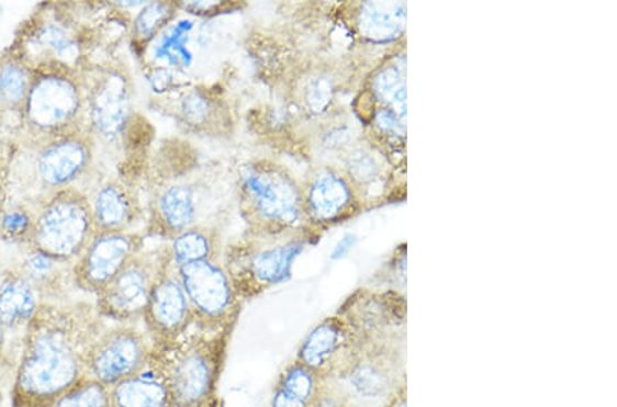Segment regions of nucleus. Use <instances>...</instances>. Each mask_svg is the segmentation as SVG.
I'll use <instances>...</instances> for the list:
<instances>
[{
    "mask_svg": "<svg viewBox=\"0 0 617 407\" xmlns=\"http://www.w3.org/2000/svg\"><path fill=\"white\" fill-rule=\"evenodd\" d=\"M362 344L360 335L344 317H328L302 340L295 360L322 381H333L351 364Z\"/></svg>",
    "mask_w": 617,
    "mask_h": 407,
    "instance_id": "10",
    "label": "nucleus"
},
{
    "mask_svg": "<svg viewBox=\"0 0 617 407\" xmlns=\"http://www.w3.org/2000/svg\"><path fill=\"white\" fill-rule=\"evenodd\" d=\"M3 404V393H2V388H0V406H2Z\"/></svg>",
    "mask_w": 617,
    "mask_h": 407,
    "instance_id": "36",
    "label": "nucleus"
},
{
    "mask_svg": "<svg viewBox=\"0 0 617 407\" xmlns=\"http://www.w3.org/2000/svg\"><path fill=\"white\" fill-rule=\"evenodd\" d=\"M158 216L172 238L194 227L197 201L194 191L186 184H173L162 191L157 203Z\"/></svg>",
    "mask_w": 617,
    "mask_h": 407,
    "instance_id": "21",
    "label": "nucleus"
},
{
    "mask_svg": "<svg viewBox=\"0 0 617 407\" xmlns=\"http://www.w3.org/2000/svg\"><path fill=\"white\" fill-rule=\"evenodd\" d=\"M239 190L242 212L258 236L293 234L304 218L301 186L278 163L261 159L246 165Z\"/></svg>",
    "mask_w": 617,
    "mask_h": 407,
    "instance_id": "3",
    "label": "nucleus"
},
{
    "mask_svg": "<svg viewBox=\"0 0 617 407\" xmlns=\"http://www.w3.org/2000/svg\"><path fill=\"white\" fill-rule=\"evenodd\" d=\"M312 407H350V405L333 382L322 381Z\"/></svg>",
    "mask_w": 617,
    "mask_h": 407,
    "instance_id": "30",
    "label": "nucleus"
},
{
    "mask_svg": "<svg viewBox=\"0 0 617 407\" xmlns=\"http://www.w3.org/2000/svg\"><path fill=\"white\" fill-rule=\"evenodd\" d=\"M80 92L66 77H43L32 88L27 114L41 128H58L69 123L79 112Z\"/></svg>",
    "mask_w": 617,
    "mask_h": 407,
    "instance_id": "13",
    "label": "nucleus"
},
{
    "mask_svg": "<svg viewBox=\"0 0 617 407\" xmlns=\"http://www.w3.org/2000/svg\"><path fill=\"white\" fill-rule=\"evenodd\" d=\"M93 225L92 208L85 196L60 195L38 219V251L57 261L80 257L92 239Z\"/></svg>",
    "mask_w": 617,
    "mask_h": 407,
    "instance_id": "8",
    "label": "nucleus"
},
{
    "mask_svg": "<svg viewBox=\"0 0 617 407\" xmlns=\"http://www.w3.org/2000/svg\"><path fill=\"white\" fill-rule=\"evenodd\" d=\"M38 310L36 289L25 276H10L0 284V324L5 331L26 329Z\"/></svg>",
    "mask_w": 617,
    "mask_h": 407,
    "instance_id": "17",
    "label": "nucleus"
},
{
    "mask_svg": "<svg viewBox=\"0 0 617 407\" xmlns=\"http://www.w3.org/2000/svg\"><path fill=\"white\" fill-rule=\"evenodd\" d=\"M352 192L340 176L324 170L302 190L304 216L316 223H330L340 218L350 207Z\"/></svg>",
    "mask_w": 617,
    "mask_h": 407,
    "instance_id": "14",
    "label": "nucleus"
},
{
    "mask_svg": "<svg viewBox=\"0 0 617 407\" xmlns=\"http://www.w3.org/2000/svg\"><path fill=\"white\" fill-rule=\"evenodd\" d=\"M128 106L124 80L120 76L104 80L92 99V117L98 131L108 137L119 136L124 129Z\"/></svg>",
    "mask_w": 617,
    "mask_h": 407,
    "instance_id": "18",
    "label": "nucleus"
},
{
    "mask_svg": "<svg viewBox=\"0 0 617 407\" xmlns=\"http://www.w3.org/2000/svg\"><path fill=\"white\" fill-rule=\"evenodd\" d=\"M383 407H407L406 384L396 389Z\"/></svg>",
    "mask_w": 617,
    "mask_h": 407,
    "instance_id": "34",
    "label": "nucleus"
},
{
    "mask_svg": "<svg viewBox=\"0 0 617 407\" xmlns=\"http://www.w3.org/2000/svg\"><path fill=\"white\" fill-rule=\"evenodd\" d=\"M178 9V4L168 2L147 3L137 15L135 33L141 42L152 41L170 20Z\"/></svg>",
    "mask_w": 617,
    "mask_h": 407,
    "instance_id": "26",
    "label": "nucleus"
},
{
    "mask_svg": "<svg viewBox=\"0 0 617 407\" xmlns=\"http://www.w3.org/2000/svg\"><path fill=\"white\" fill-rule=\"evenodd\" d=\"M110 407H173L161 376L150 362L136 375L110 388Z\"/></svg>",
    "mask_w": 617,
    "mask_h": 407,
    "instance_id": "16",
    "label": "nucleus"
},
{
    "mask_svg": "<svg viewBox=\"0 0 617 407\" xmlns=\"http://www.w3.org/2000/svg\"><path fill=\"white\" fill-rule=\"evenodd\" d=\"M191 30L192 22L181 20L168 32H165L156 49L157 57L167 59L169 64L175 66L187 68L192 59V55L186 46L189 43Z\"/></svg>",
    "mask_w": 617,
    "mask_h": 407,
    "instance_id": "24",
    "label": "nucleus"
},
{
    "mask_svg": "<svg viewBox=\"0 0 617 407\" xmlns=\"http://www.w3.org/2000/svg\"><path fill=\"white\" fill-rule=\"evenodd\" d=\"M52 407H110V389L92 378L82 377Z\"/></svg>",
    "mask_w": 617,
    "mask_h": 407,
    "instance_id": "25",
    "label": "nucleus"
},
{
    "mask_svg": "<svg viewBox=\"0 0 617 407\" xmlns=\"http://www.w3.org/2000/svg\"><path fill=\"white\" fill-rule=\"evenodd\" d=\"M175 271L190 302L194 327L209 333L227 332L238 318L240 298L223 263H187Z\"/></svg>",
    "mask_w": 617,
    "mask_h": 407,
    "instance_id": "6",
    "label": "nucleus"
},
{
    "mask_svg": "<svg viewBox=\"0 0 617 407\" xmlns=\"http://www.w3.org/2000/svg\"><path fill=\"white\" fill-rule=\"evenodd\" d=\"M93 223L102 233H117L134 217V201L119 183H108L98 191L92 207Z\"/></svg>",
    "mask_w": 617,
    "mask_h": 407,
    "instance_id": "20",
    "label": "nucleus"
},
{
    "mask_svg": "<svg viewBox=\"0 0 617 407\" xmlns=\"http://www.w3.org/2000/svg\"><path fill=\"white\" fill-rule=\"evenodd\" d=\"M27 224H30V219H27L25 214L22 213H11L3 218L4 229L11 234L24 233V230L27 227Z\"/></svg>",
    "mask_w": 617,
    "mask_h": 407,
    "instance_id": "31",
    "label": "nucleus"
},
{
    "mask_svg": "<svg viewBox=\"0 0 617 407\" xmlns=\"http://www.w3.org/2000/svg\"><path fill=\"white\" fill-rule=\"evenodd\" d=\"M44 38L49 44V46L60 52V49H65L69 47V38L65 35L63 31L57 30V27H49V30L44 33Z\"/></svg>",
    "mask_w": 617,
    "mask_h": 407,
    "instance_id": "32",
    "label": "nucleus"
},
{
    "mask_svg": "<svg viewBox=\"0 0 617 407\" xmlns=\"http://www.w3.org/2000/svg\"><path fill=\"white\" fill-rule=\"evenodd\" d=\"M181 114L184 121L191 126H205L211 123L214 115V108L211 99L203 93L194 91L189 93L181 103Z\"/></svg>",
    "mask_w": 617,
    "mask_h": 407,
    "instance_id": "27",
    "label": "nucleus"
},
{
    "mask_svg": "<svg viewBox=\"0 0 617 407\" xmlns=\"http://www.w3.org/2000/svg\"><path fill=\"white\" fill-rule=\"evenodd\" d=\"M99 332L79 318L38 310L26 328L16 366L15 407H52L86 376V354Z\"/></svg>",
    "mask_w": 617,
    "mask_h": 407,
    "instance_id": "1",
    "label": "nucleus"
},
{
    "mask_svg": "<svg viewBox=\"0 0 617 407\" xmlns=\"http://www.w3.org/2000/svg\"><path fill=\"white\" fill-rule=\"evenodd\" d=\"M322 386V378L300 361L284 366L274 384L269 407H312Z\"/></svg>",
    "mask_w": 617,
    "mask_h": 407,
    "instance_id": "19",
    "label": "nucleus"
},
{
    "mask_svg": "<svg viewBox=\"0 0 617 407\" xmlns=\"http://www.w3.org/2000/svg\"><path fill=\"white\" fill-rule=\"evenodd\" d=\"M355 236H345V238L339 241L338 246L335 247L333 252L334 260H339V258L345 257L351 249L352 245H355Z\"/></svg>",
    "mask_w": 617,
    "mask_h": 407,
    "instance_id": "33",
    "label": "nucleus"
},
{
    "mask_svg": "<svg viewBox=\"0 0 617 407\" xmlns=\"http://www.w3.org/2000/svg\"><path fill=\"white\" fill-rule=\"evenodd\" d=\"M225 333L197 329L169 343H153L148 362L173 407H211L225 350Z\"/></svg>",
    "mask_w": 617,
    "mask_h": 407,
    "instance_id": "2",
    "label": "nucleus"
},
{
    "mask_svg": "<svg viewBox=\"0 0 617 407\" xmlns=\"http://www.w3.org/2000/svg\"><path fill=\"white\" fill-rule=\"evenodd\" d=\"M90 156V146L80 137H69L55 143L42 154L38 162L42 178L48 184H68L87 168Z\"/></svg>",
    "mask_w": 617,
    "mask_h": 407,
    "instance_id": "15",
    "label": "nucleus"
},
{
    "mask_svg": "<svg viewBox=\"0 0 617 407\" xmlns=\"http://www.w3.org/2000/svg\"><path fill=\"white\" fill-rule=\"evenodd\" d=\"M395 340H363L351 364L333 378L350 407H383L404 386Z\"/></svg>",
    "mask_w": 617,
    "mask_h": 407,
    "instance_id": "5",
    "label": "nucleus"
},
{
    "mask_svg": "<svg viewBox=\"0 0 617 407\" xmlns=\"http://www.w3.org/2000/svg\"><path fill=\"white\" fill-rule=\"evenodd\" d=\"M26 92V76L19 66L9 65L0 70V95L5 101L19 102Z\"/></svg>",
    "mask_w": 617,
    "mask_h": 407,
    "instance_id": "28",
    "label": "nucleus"
},
{
    "mask_svg": "<svg viewBox=\"0 0 617 407\" xmlns=\"http://www.w3.org/2000/svg\"><path fill=\"white\" fill-rule=\"evenodd\" d=\"M404 14L396 5L367 3L362 5L360 27L363 36L374 42H384L394 36L402 25L399 22Z\"/></svg>",
    "mask_w": 617,
    "mask_h": 407,
    "instance_id": "23",
    "label": "nucleus"
},
{
    "mask_svg": "<svg viewBox=\"0 0 617 407\" xmlns=\"http://www.w3.org/2000/svg\"><path fill=\"white\" fill-rule=\"evenodd\" d=\"M142 318L154 344L173 342L194 327L190 302L168 255L162 256Z\"/></svg>",
    "mask_w": 617,
    "mask_h": 407,
    "instance_id": "9",
    "label": "nucleus"
},
{
    "mask_svg": "<svg viewBox=\"0 0 617 407\" xmlns=\"http://www.w3.org/2000/svg\"><path fill=\"white\" fill-rule=\"evenodd\" d=\"M231 251L225 261L239 298H255L263 291L288 282L306 240L295 234L273 236Z\"/></svg>",
    "mask_w": 617,
    "mask_h": 407,
    "instance_id": "4",
    "label": "nucleus"
},
{
    "mask_svg": "<svg viewBox=\"0 0 617 407\" xmlns=\"http://www.w3.org/2000/svg\"><path fill=\"white\" fill-rule=\"evenodd\" d=\"M153 340L131 326L99 332L86 354V376L109 389L147 365Z\"/></svg>",
    "mask_w": 617,
    "mask_h": 407,
    "instance_id": "7",
    "label": "nucleus"
},
{
    "mask_svg": "<svg viewBox=\"0 0 617 407\" xmlns=\"http://www.w3.org/2000/svg\"><path fill=\"white\" fill-rule=\"evenodd\" d=\"M162 257L137 255L126 263L117 276L98 294V309L102 316L119 323L139 320L145 313Z\"/></svg>",
    "mask_w": 617,
    "mask_h": 407,
    "instance_id": "11",
    "label": "nucleus"
},
{
    "mask_svg": "<svg viewBox=\"0 0 617 407\" xmlns=\"http://www.w3.org/2000/svg\"><path fill=\"white\" fill-rule=\"evenodd\" d=\"M217 240L211 230L191 227L175 236L168 257L175 268L187 263L217 260Z\"/></svg>",
    "mask_w": 617,
    "mask_h": 407,
    "instance_id": "22",
    "label": "nucleus"
},
{
    "mask_svg": "<svg viewBox=\"0 0 617 407\" xmlns=\"http://www.w3.org/2000/svg\"><path fill=\"white\" fill-rule=\"evenodd\" d=\"M137 250L139 240L123 230L93 235L77 263V282L82 289L98 295L123 271Z\"/></svg>",
    "mask_w": 617,
    "mask_h": 407,
    "instance_id": "12",
    "label": "nucleus"
},
{
    "mask_svg": "<svg viewBox=\"0 0 617 407\" xmlns=\"http://www.w3.org/2000/svg\"><path fill=\"white\" fill-rule=\"evenodd\" d=\"M5 333H8V331H5L2 324H0V355H2L3 353V349L5 344Z\"/></svg>",
    "mask_w": 617,
    "mask_h": 407,
    "instance_id": "35",
    "label": "nucleus"
},
{
    "mask_svg": "<svg viewBox=\"0 0 617 407\" xmlns=\"http://www.w3.org/2000/svg\"><path fill=\"white\" fill-rule=\"evenodd\" d=\"M57 262L59 261L55 260V258L44 255V252L36 251L35 255L27 258L25 278L30 280L33 287H35L37 283H46L52 279Z\"/></svg>",
    "mask_w": 617,
    "mask_h": 407,
    "instance_id": "29",
    "label": "nucleus"
}]
</instances>
